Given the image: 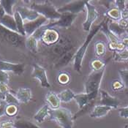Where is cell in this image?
I'll return each instance as SVG.
<instances>
[{"label": "cell", "mask_w": 128, "mask_h": 128, "mask_svg": "<svg viewBox=\"0 0 128 128\" xmlns=\"http://www.w3.org/2000/svg\"><path fill=\"white\" fill-rule=\"evenodd\" d=\"M104 22H105V20H103L102 22H101V24H100L98 26H95L94 27H93L92 30H90L89 34L87 35V37L85 40L84 42L83 43V45L81 46H80V48L76 50V53L74 59H73V69L75 71L78 72L79 73L81 72L82 63H83L84 56L86 53V50L89 47L92 40L93 39V38L97 34L99 30H101Z\"/></svg>", "instance_id": "cell-1"}, {"label": "cell", "mask_w": 128, "mask_h": 128, "mask_svg": "<svg viewBox=\"0 0 128 128\" xmlns=\"http://www.w3.org/2000/svg\"><path fill=\"white\" fill-rule=\"evenodd\" d=\"M70 110L65 108H60L49 110V118L54 121L62 128H72L74 118Z\"/></svg>", "instance_id": "cell-2"}, {"label": "cell", "mask_w": 128, "mask_h": 128, "mask_svg": "<svg viewBox=\"0 0 128 128\" xmlns=\"http://www.w3.org/2000/svg\"><path fill=\"white\" fill-rule=\"evenodd\" d=\"M31 3L30 8L38 12L40 16L45 17L49 21H54L60 18L62 14L58 12V9L55 8L49 2H29Z\"/></svg>", "instance_id": "cell-3"}, {"label": "cell", "mask_w": 128, "mask_h": 128, "mask_svg": "<svg viewBox=\"0 0 128 128\" xmlns=\"http://www.w3.org/2000/svg\"><path fill=\"white\" fill-rule=\"evenodd\" d=\"M75 47L76 46L72 44V42L69 37H62L60 38V40L57 43L52 46H50V54L52 58H55L56 60L65 53L68 52Z\"/></svg>", "instance_id": "cell-4"}, {"label": "cell", "mask_w": 128, "mask_h": 128, "mask_svg": "<svg viewBox=\"0 0 128 128\" xmlns=\"http://www.w3.org/2000/svg\"><path fill=\"white\" fill-rule=\"evenodd\" d=\"M26 38V37L20 35L18 32L11 31L0 25V39L10 46L15 47L25 46Z\"/></svg>", "instance_id": "cell-5"}, {"label": "cell", "mask_w": 128, "mask_h": 128, "mask_svg": "<svg viewBox=\"0 0 128 128\" xmlns=\"http://www.w3.org/2000/svg\"><path fill=\"white\" fill-rule=\"evenodd\" d=\"M105 71L106 68L100 71H93L92 73H90L84 84L86 93H91L94 91L100 90Z\"/></svg>", "instance_id": "cell-6"}, {"label": "cell", "mask_w": 128, "mask_h": 128, "mask_svg": "<svg viewBox=\"0 0 128 128\" xmlns=\"http://www.w3.org/2000/svg\"><path fill=\"white\" fill-rule=\"evenodd\" d=\"M61 14L62 16L59 19L54 21H49L48 24L44 25V27L46 29H51L57 26L60 28L68 29L70 26H71V25L72 24L78 16L69 12H63Z\"/></svg>", "instance_id": "cell-7"}, {"label": "cell", "mask_w": 128, "mask_h": 128, "mask_svg": "<svg viewBox=\"0 0 128 128\" xmlns=\"http://www.w3.org/2000/svg\"><path fill=\"white\" fill-rule=\"evenodd\" d=\"M86 18L83 23V29L85 32H90L93 24L99 17V12L89 1H86Z\"/></svg>", "instance_id": "cell-8"}, {"label": "cell", "mask_w": 128, "mask_h": 128, "mask_svg": "<svg viewBox=\"0 0 128 128\" xmlns=\"http://www.w3.org/2000/svg\"><path fill=\"white\" fill-rule=\"evenodd\" d=\"M86 10V1H71L62 8H58L59 13L69 12L78 15L79 12Z\"/></svg>", "instance_id": "cell-9"}, {"label": "cell", "mask_w": 128, "mask_h": 128, "mask_svg": "<svg viewBox=\"0 0 128 128\" xmlns=\"http://www.w3.org/2000/svg\"><path fill=\"white\" fill-rule=\"evenodd\" d=\"M49 23V20L45 17L40 16L37 19L32 21H26L24 22V30L26 32V36L30 37L32 36L37 30H38L42 26Z\"/></svg>", "instance_id": "cell-10"}, {"label": "cell", "mask_w": 128, "mask_h": 128, "mask_svg": "<svg viewBox=\"0 0 128 128\" xmlns=\"http://www.w3.org/2000/svg\"><path fill=\"white\" fill-rule=\"evenodd\" d=\"M44 30L43 34L41 37L40 40L47 46H52L57 43L60 40L59 32L54 28L46 29L44 26H42Z\"/></svg>", "instance_id": "cell-11"}, {"label": "cell", "mask_w": 128, "mask_h": 128, "mask_svg": "<svg viewBox=\"0 0 128 128\" xmlns=\"http://www.w3.org/2000/svg\"><path fill=\"white\" fill-rule=\"evenodd\" d=\"M32 76L34 78L38 79L40 83V85L43 88L50 87L49 81L47 78V73L46 69L38 64H33V71Z\"/></svg>", "instance_id": "cell-12"}, {"label": "cell", "mask_w": 128, "mask_h": 128, "mask_svg": "<svg viewBox=\"0 0 128 128\" xmlns=\"http://www.w3.org/2000/svg\"><path fill=\"white\" fill-rule=\"evenodd\" d=\"M25 64L23 63H11L0 59V70L4 72H12L13 73L20 76L24 73Z\"/></svg>", "instance_id": "cell-13"}, {"label": "cell", "mask_w": 128, "mask_h": 128, "mask_svg": "<svg viewBox=\"0 0 128 128\" xmlns=\"http://www.w3.org/2000/svg\"><path fill=\"white\" fill-rule=\"evenodd\" d=\"M99 91H94L91 93H80V94H76L74 100H76V103L78 104V106L80 109L82 108L84 106L87 105L92 101L95 100L98 94Z\"/></svg>", "instance_id": "cell-14"}, {"label": "cell", "mask_w": 128, "mask_h": 128, "mask_svg": "<svg viewBox=\"0 0 128 128\" xmlns=\"http://www.w3.org/2000/svg\"><path fill=\"white\" fill-rule=\"evenodd\" d=\"M101 99L99 105L108 106L112 108H117L120 104V101L117 98L113 97L105 90H100Z\"/></svg>", "instance_id": "cell-15"}, {"label": "cell", "mask_w": 128, "mask_h": 128, "mask_svg": "<svg viewBox=\"0 0 128 128\" xmlns=\"http://www.w3.org/2000/svg\"><path fill=\"white\" fill-rule=\"evenodd\" d=\"M16 12H18L21 16L22 19L24 21H32L34 20L37 19L39 17L40 15L38 12L35 10L31 9L30 8L27 7H23V6H19L16 8Z\"/></svg>", "instance_id": "cell-16"}, {"label": "cell", "mask_w": 128, "mask_h": 128, "mask_svg": "<svg viewBox=\"0 0 128 128\" xmlns=\"http://www.w3.org/2000/svg\"><path fill=\"white\" fill-rule=\"evenodd\" d=\"M76 47L72 50H69L68 52L65 53L64 55H62L61 57H59V59H56L54 62V68H63L67 66L70 62L74 59L75 54L76 53Z\"/></svg>", "instance_id": "cell-17"}, {"label": "cell", "mask_w": 128, "mask_h": 128, "mask_svg": "<svg viewBox=\"0 0 128 128\" xmlns=\"http://www.w3.org/2000/svg\"><path fill=\"white\" fill-rule=\"evenodd\" d=\"M112 110V108L102 106V105H97L95 106L93 110L91 111L89 116L91 118H100L106 116L109 112Z\"/></svg>", "instance_id": "cell-18"}, {"label": "cell", "mask_w": 128, "mask_h": 128, "mask_svg": "<svg viewBox=\"0 0 128 128\" xmlns=\"http://www.w3.org/2000/svg\"><path fill=\"white\" fill-rule=\"evenodd\" d=\"M32 91L29 88H19L16 93V97L20 103L29 102L32 99Z\"/></svg>", "instance_id": "cell-19"}, {"label": "cell", "mask_w": 128, "mask_h": 128, "mask_svg": "<svg viewBox=\"0 0 128 128\" xmlns=\"http://www.w3.org/2000/svg\"><path fill=\"white\" fill-rule=\"evenodd\" d=\"M46 102L50 108L51 109L59 108L61 103L58 94L53 92H48V94L46 95Z\"/></svg>", "instance_id": "cell-20"}, {"label": "cell", "mask_w": 128, "mask_h": 128, "mask_svg": "<svg viewBox=\"0 0 128 128\" xmlns=\"http://www.w3.org/2000/svg\"><path fill=\"white\" fill-rule=\"evenodd\" d=\"M0 25H2V26L11 30V31L18 32L16 20H15L13 16H9V15L5 14V16L0 19Z\"/></svg>", "instance_id": "cell-21"}, {"label": "cell", "mask_w": 128, "mask_h": 128, "mask_svg": "<svg viewBox=\"0 0 128 128\" xmlns=\"http://www.w3.org/2000/svg\"><path fill=\"white\" fill-rule=\"evenodd\" d=\"M101 31L102 32V33L106 36L107 39L108 40V43L110 44H118V42L121 41L120 39L118 37H116V35H114L110 30H108V24L105 21L102 28H101Z\"/></svg>", "instance_id": "cell-22"}, {"label": "cell", "mask_w": 128, "mask_h": 128, "mask_svg": "<svg viewBox=\"0 0 128 128\" xmlns=\"http://www.w3.org/2000/svg\"><path fill=\"white\" fill-rule=\"evenodd\" d=\"M49 106L46 104L44 106H42L39 110L34 114V118L38 122H42L45 121V119L49 116Z\"/></svg>", "instance_id": "cell-23"}, {"label": "cell", "mask_w": 128, "mask_h": 128, "mask_svg": "<svg viewBox=\"0 0 128 128\" xmlns=\"http://www.w3.org/2000/svg\"><path fill=\"white\" fill-rule=\"evenodd\" d=\"M13 17L15 18L16 20V27H17V30L18 34H20V35L26 37V32H25V30H24V20L22 19L21 16H20V14L18 12H14L13 14Z\"/></svg>", "instance_id": "cell-24"}, {"label": "cell", "mask_w": 128, "mask_h": 128, "mask_svg": "<svg viewBox=\"0 0 128 128\" xmlns=\"http://www.w3.org/2000/svg\"><path fill=\"white\" fill-rule=\"evenodd\" d=\"M108 30L114 34L116 35V37H118V38L120 39V38L124 34L126 33V30L122 29L119 25H118V22H116V21H114V22H110L108 24Z\"/></svg>", "instance_id": "cell-25"}, {"label": "cell", "mask_w": 128, "mask_h": 128, "mask_svg": "<svg viewBox=\"0 0 128 128\" xmlns=\"http://www.w3.org/2000/svg\"><path fill=\"white\" fill-rule=\"evenodd\" d=\"M59 98L62 102H69L72 100H74L76 94L70 89H67L62 91L58 94Z\"/></svg>", "instance_id": "cell-26"}, {"label": "cell", "mask_w": 128, "mask_h": 128, "mask_svg": "<svg viewBox=\"0 0 128 128\" xmlns=\"http://www.w3.org/2000/svg\"><path fill=\"white\" fill-rule=\"evenodd\" d=\"M25 46L32 52H37L38 48V40L33 35L26 37L25 40Z\"/></svg>", "instance_id": "cell-27"}, {"label": "cell", "mask_w": 128, "mask_h": 128, "mask_svg": "<svg viewBox=\"0 0 128 128\" xmlns=\"http://www.w3.org/2000/svg\"><path fill=\"white\" fill-rule=\"evenodd\" d=\"M17 2V1L15 0H1L0 4L2 6L3 9L7 15L9 16H13L14 12L12 11V8L14 4Z\"/></svg>", "instance_id": "cell-28"}, {"label": "cell", "mask_w": 128, "mask_h": 128, "mask_svg": "<svg viewBox=\"0 0 128 128\" xmlns=\"http://www.w3.org/2000/svg\"><path fill=\"white\" fill-rule=\"evenodd\" d=\"M13 127L15 128H41L26 119H18L15 121L13 123Z\"/></svg>", "instance_id": "cell-29"}, {"label": "cell", "mask_w": 128, "mask_h": 128, "mask_svg": "<svg viewBox=\"0 0 128 128\" xmlns=\"http://www.w3.org/2000/svg\"><path fill=\"white\" fill-rule=\"evenodd\" d=\"M95 55L98 58L103 56L106 53V45L103 41H97L94 44Z\"/></svg>", "instance_id": "cell-30"}, {"label": "cell", "mask_w": 128, "mask_h": 128, "mask_svg": "<svg viewBox=\"0 0 128 128\" xmlns=\"http://www.w3.org/2000/svg\"><path fill=\"white\" fill-rule=\"evenodd\" d=\"M106 62L100 59H94L90 62V68L93 71H100L106 68Z\"/></svg>", "instance_id": "cell-31"}, {"label": "cell", "mask_w": 128, "mask_h": 128, "mask_svg": "<svg viewBox=\"0 0 128 128\" xmlns=\"http://www.w3.org/2000/svg\"><path fill=\"white\" fill-rule=\"evenodd\" d=\"M106 16L114 20H119L121 19V11L117 8H110L106 12Z\"/></svg>", "instance_id": "cell-32"}, {"label": "cell", "mask_w": 128, "mask_h": 128, "mask_svg": "<svg viewBox=\"0 0 128 128\" xmlns=\"http://www.w3.org/2000/svg\"><path fill=\"white\" fill-rule=\"evenodd\" d=\"M114 59L115 62H118L128 61V48L123 50L122 51L115 52Z\"/></svg>", "instance_id": "cell-33"}, {"label": "cell", "mask_w": 128, "mask_h": 128, "mask_svg": "<svg viewBox=\"0 0 128 128\" xmlns=\"http://www.w3.org/2000/svg\"><path fill=\"white\" fill-rule=\"evenodd\" d=\"M56 80L59 84L63 85V86H66V85L69 84L70 82V74L68 73L67 72H61L57 76Z\"/></svg>", "instance_id": "cell-34"}, {"label": "cell", "mask_w": 128, "mask_h": 128, "mask_svg": "<svg viewBox=\"0 0 128 128\" xmlns=\"http://www.w3.org/2000/svg\"><path fill=\"white\" fill-rule=\"evenodd\" d=\"M94 101L95 100H94V101H92V102H90L89 103H88L87 105H86L85 106H84L82 108L80 109V110H79L78 113H76L74 116H73V118H74V120H76V118H78L80 116H81L82 115H84V114H86V113H88L90 110H93L92 108V107H93V105L94 104Z\"/></svg>", "instance_id": "cell-35"}, {"label": "cell", "mask_w": 128, "mask_h": 128, "mask_svg": "<svg viewBox=\"0 0 128 128\" xmlns=\"http://www.w3.org/2000/svg\"><path fill=\"white\" fill-rule=\"evenodd\" d=\"M4 102L7 105H13V106H18L20 105V102L17 98L12 94H11L10 92H8L6 94L5 99H4Z\"/></svg>", "instance_id": "cell-36"}, {"label": "cell", "mask_w": 128, "mask_h": 128, "mask_svg": "<svg viewBox=\"0 0 128 128\" xmlns=\"http://www.w3.org/2000/svg\"><path fill=\"white\" fill-rule=\"evenodd\" d=\"M18 110V106H13V105H7L5 108V115L8 116H15Z\"/></svg>", "instance_id": "cell-37"}, {"label": "cell", "mask_w": 128, "mask_h": 128, "mask_svg": "<svg viewBox=\"0 0 128 128\" xmlns=\"http://www.w3.org/2000/svg\"><path fill=\"white\" fill-rule=\"evenodd\" d=\"M118 74L124 86L128 88V70H118Z\"/></svg>", "instance_id": "cell-38"}, {"label": "cell", "mask_w": 128, "mask_h": 128, "mask_svg": "<svg viewBox=\"0 0 128 128\" xmlns=\"http://www.w3.org/2000/svg\"><path fill=\"white\" fill-rule=\"evenodd\" d=\"M8 92H10L8 85L5 84H0V100L4 101L5 96Z\"/></svg>", "instance_id": "cell-39"}, {"label": "cell", "mask_w": 128, "mask_h": 128, "mask_svg": "<svg viewBox=\"0 0 128 128\" xmlns=\"http://www.w3.org/2000/svg\"><path fill=\"white\" fill-rule=\"evenodd\" d=\"M124 87L125 86H124V84L120 80H115L111 84V89H113L114 91H115V92L121 91V90H122V89H124Z\"/></svg>", "instance_id": "cell-40"}, {"label": "cell", "mask_w": 128, "mask_h": 128, "mask_svg": "<svg viewBox=\"0 0 128 128\" xmlns=\"http://www.w3.org/2000/svg\"><path fill=\"white\" fill-rule=\"evenodd\" d=\"M9 78H10V77L7 72L0 70V84H8Z\"/></svg>", "instance_id": "cell-41"}, {"label": "cell", "mask_w": 128, "mask_h": 128, "mask_svg": "<svg viewBox=\"0 0 128 128\" xmlns=\"http://www.w3.org/2000/svg\"><path fill=\"white\" fill-rule=\"evenodd\" d=\"M128 1H114L113 2L115 4L116 8H117L121 12L127 8Z\"/></svg>", "instance_id": "cell-42"}, {"label": "cell", "mask_w": 128, "mask_h": 128, "mask_svg": "<svg viewBox=\"0 0 128 128\" xmlns=\"http://www.w3.org/2000/svg\"><path fill=\"white\" fill-rule=\"evenodd\" d=\"M118 114L121 117L124 118H128V106L127 107L118 109Z\"/></svg>", "instance_id": "cell-43"}, {"label": "cell", "mask_w": 128, "mask_h": 128, "mask_svg": "<svg viewBox=\"0 0 128 128\" xmlns=\"http://www.w3.org/2000/svg\"><path fill=\"white\" fill-rule=\"evenodd\" d=\"M119 25V26L124 30H127L128 29V20L126 19H121L117 21Z\"/></svg>", "instance_id": "cell-44"}, {"label": "cell", "mask_w": 128, "mask_h": 128, "mask_svg": "<svg viewBox=\"0 0 128 128\" xmlns=\"http://www.w3.org/2000/svg\"><path fill=\"white\" fill-rule=\"evenodd\" d=\"M120 40L122 42V43L126 47V48H128V34L127 33H125L124 34H123Z\"/></svg>", "instance_id": "cell-45"}, {"label": "cell", "mask_w": 128, "mask_h": 128, "mask_svg": "<svg viewBox=\"0 0 128 128\" xmlns=\"http://www.w3.org/2000/svg\"><path fill=\"white\" fill-rule=\"evenodd\" d=\"M7 104L5 102L0 103V117L5 115V108H6Z\"/></svg>", "instance_id": "cell-46"}, {"label": "cell", "mask_w": 128, "mask_h": 128, "mask_svg": "<svg viewBox=\"0 0 128 128\" xmlns=\"http://www.w3.org/2000/svg\"><path fill=\"white\" fill-rule=\"evenodd\" d=\"M121 18L128 20V8H126L121 12Z\"/></svg>", "instance_id": "cell-47"}, {"label": "cell", "mask_w": 128, "mask_h": 128, "mask_svg": "<svg viewBox=\"0 0 128 128\" xmlns=\"http://www.w3.org/2000/svg\"><path fill=\"white\" fill-rule=\"evenodd\" d=\"M5 12H4V10L3 9V8H2V6L1 5V4H0V19L2 18V17H4V16H5Z\"/></svg>", "instance_id": "cell-48"}, {"label": "cell", "mask_w": 128, "mask_h": 128, "mask_svg": "<svg viewBox=\"0 0 128 128\" xmlns=\"http://www.w3.org/2000/svg\"><path fill=\"white\" fill-rule=\"evenodd\" d=\"M124 128H128V126H126V127H125Z\"/></svg>", "instance_id": "cell-49"}, {"label": "cell", "mask_w": 128, "mask_h": 128, "mask_svg": "<svg viewBox=\"0 0 128 128\" xmlns=\"http://www.w3.org/2000/svg\"><path fill=\"white\" fill-rule=\"evenodd\" d=\"M15 128L14 127H12V128Z\"/></svg>", "instance_id": "cell-50"}, {"label": "cell", "mask_w": 128, "mask_h": 128, "mask_svg": "<svg viewBox=\"0 0 128 128\" xmlns=\"http://www.w3.org/2000/svg\"><path fill=\"white\" fill-rule=\"evenodd\" d=\"M0 59H2V57H1V56H0Z\"/></svg>", "instance_id": "cell-51"}, {"label": "cell", "mask_w": 128, "mask_h": 128, "mask_svg": "<svg viewBox=\"0 0 128 128\" xmlns=\"http://www.w3.org/2000/svg\"></svg>", "instance_id": "cell-52"}]
</instances>
